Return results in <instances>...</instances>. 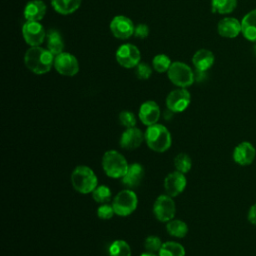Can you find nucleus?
Returning a JSON list of instances; mask_svg holds the SVG:
<instances>
[{"instance_id": "nucleus-1", "label": "nucleus", "mask_w": 256, "mask_h": 256, "mask_svg": "<svg viewBox=\"0 0 256 256\" xmlns=\"http://www.w3.org/2000/svg\"><path fill=\"white\" fill-rule=\"evenodd\" d=\"M54 55L45 48L40 46L30 47L24 55L26 67L37 75L48 73L54 66Z\"/></svg>"}, {"instance_id": "nucleus-2", "label": "nucleus", "mask_w": 256, "mask_h": 256, "mask_svg": "<svg viewBox=\"0 0 256 256\" xmlns=\"http://www.w3.org/2000/svg\"><path fill=\"white\" fill-rule=\"evenodd\" d=\"M144 135L147 146L155 152H165L171 146V134L162 124L156 123L148 126Z\"/></svg>"}, {"instance_id": "nucleus-3", "label": "nucleus", "mask_w": 256, "mask_h": 256, "mask_svg": "<svg viewBox=\"0 0 256 256\" xmlns=\"http://www.w3.org/2000/svg\"><path fill=\"white\" fill-rule=\"evenodd\" d=\"M71 184L79 193L88 194L98 186V179L90 167L79 165L71 174Z\"/></svg>"}, {"instance_id": "nucleus-4", "label": "nucleus", "mask_w": 256, "mask_h": 256, "mask_svg": "<svg viewBox=\"0 0 256 256\" xmlns=\"http://www.w3.org/2000/svg\"><path fill=\"white\" fill-rule=\"evenodd\" d=\"M129 165L125 157L116 150L106 151L102 157V168L111 178H122Z\"/></svg>"}, {"instance_id": "nucleus-5", "label": "nucleus", "mask_w": 256, "mask_h": 256, "mask_svg": "<svg viewBox=\"0 0 256 256\" xmlns=\"http://www.w3.org/2000/svg\"><path fill=\"white\" fill-rule=\"evenodd\" d=\"M167 75L169 80L180 88H186L192 85L195 80V74L190 66L180 61L172 62L169 70L167 71Z\"/></svg>"}, {"instance_id": "nucleus-6", "label": "nucleus", "mask_w": 256, "mask_h": 256, "mask_svg": "<svg viewBox=\"0 0 256 256\" xmlns=\"http://www.w3.org/2000/svg\"><path fill=\"white\" fill-rule=\"evenodd\" d=\"M138 205V198L134 191L124 189L120 191L113 199L112 206L118 216H128L132 214Z\"/></svg>"}, {"instance_id": "nucleus-7", "label": "nucleus", "mask_w": 256, "mask_h": 256, "mask_svg": "<svg viewBox=\"0 0 256 256\" xmlns=\"http://www.w3.org/2000/svg\"><path fill=\"white\" fill-rule=\"evenodd\" d=\"M116 61L124 68H135L141 59V54L137 46L131 43H125L118 47L116 54Z\"/></svg>"}, {"instance_id": "nucleus-8", "label": "nucleus", "mask_w": 256, "mask_h": 256, "mask_svg": "<svg viewBox=\"0 0 256 256\" xmlns=\"http://www.w3.org/2000/svg\"><path fill=\"white\" fill-rule=\"evenodd\" d=\"M176 206L171 196L167 194L160 195L153 204V213L157 220L161 222H169L175 216Z\"/></svg>"}, {"instance_id": "nucleus-9", "label": "nucleus", "mask_w": 256, "mask_h": 256, "mask_svg": "<svg viewBox=\"0 0 256 256\" xmlns=\"http://www.w3.org/2000/svg\"><path fill=\"white\" fill-rule=\"evenodd\" d=\"M44 27L36 21H26L22 26V36L30 47L40 46L46 39Z\"/></svg>"}, {"instance_id": "nucleus-10", "label": "nucleus", "mask_w": 256, "mask_h": 256, "mask_svg": "<svg viewBox=\"0 0 256 256\" xmlns=\"http://www.w3.org/2000/svg\"><path fill=\"white\" fill-rule=\"evenodd\" d=\"M55 70L63 76H74L79 71V63L77 58L68 52H62L54 57Z\"/></svg>"}, {"instance_id": "nucleus-11", "label": "nucleus", "mask_w": 256, "mask_h": 256, "mask_svg": "<svg viewBox=\"0 0 256 256\" xmlns=\"http://www.w3.org/2000/svg\"><path fill=\"white\" fill-rule=\"evenodd\" d=\"M191 96L186 88H179L171 91L166 98L167 109L174 113L184 111L190 104Z\"/></svg>"}, {"instance_id": "nucleus-12", "label": "nucleus", "mask_w": 256, "mask_h": 256, "mask_svg": "<svg viewBox=\"0 0 256 256\" xmlns=\"http://www.w3.org/2000/svg\"><path fill=\"white\" fill-rule=\"evenodd\" d=\"M135 25L132 20L124 15L115 16L110 22V31L118 39H128L134 35Z\"/></svg>"}, {"instance_id": "nucleus-13", "label": "nucleus", "mask_w": 256, "mask_h": 256, "mask_svg": "<svg viewBox=\"0 0 256 256\" xmlns=\"http://www.w3.org/2000/svg\"><path fill=\"white\" fill-rule=\"evenodd\" d=\"M187 180L184 173L179 171H174L168 174L164 180V188L167 195L171 197H176L182 193L186 187Z\"/></svg>"}, {"instance_id": "nucleus-14", "label": "nucleus", "mask_w": 256, "mask_h": 256, "mask_svg": "<svg viewBox=\"0 0 256 256\" xmlns=\"http://www.w3.org/2000/svg\"><path fill=\"white\" fill-rule=\"evenodd\" d=\"M256 156L255 147L248 141H243L235 146L233 150V160L235 163L241 166H247L252 164Z\"/></svg>"}, {"instance_id": "nucleus-15", "label": "nucleus", "mask_w": 256, "mask_h": 256, "mask_svg": "<svg viewBox=\"0 0 256 256\" xmlns=\"http://www.w3.org/2000/svg\"><path fill=\"white\" fill-rule=\"evenodd\" d=\"M138 116L144 125L151 126L158 122L160 118V108L155 101H146L141 104Z\"/></svg>"}, {"instance_id": "nucleus-16", "label": "nucleus", "mask_w": 256, "mask_h": 256, "mask_svg": "<svg viewBox=\"0 0 256 256\" xmlns=\"http://www.w3.org/2000/svg\"><path fill=\"white\" fill-rule=\"evenodd\" d=\"M143 140H145V135L137 127L126 128L120 138V146L126 150H134L138 148Z\"/></svg>"}, {"instance_id": "nucleus-17", "label": "nucleus", "mask_w": 256, "mask_h": 256, "mask_svg": "<svg viewBox=\"0 0 256 256\" xmlns=\"http://www.w3.org/2000/svg\"><path fill=\"white\" fill-rule=\"evenodd\" d=\"M241 22L233 17H225L218 22V34L225 38H235L241 33Z\"/></svg>"}, {"instance_id": "nucleus-18", "label": "nucleus", "mask_w": 256, "mask_h": 256, "mask_svg": "<svg viewBox=\"0 0 256 256\" xmlns=\"http://www.w3.org/2000/svg\"><path fill=\"white\" fill-rule=\"evenodd\" d=\"M46 5L42 0H31L24 7V18L26 21H36L42 20L46 14Z\"/></svg>"}, {"instance_id": "nucleus-19", "label": "nucleus", "mask_w": 256, "mask_h": 256, "mask_svg": "<svg viewBox=\"0 0 256 256\" xmlns=\"http://www.w3.org/2000/svg\"><path fill=\"white\" fill-rule=\"evenodd\" d=\"M144 177V168L140 163H132L129 165L127 172L122 177V183L129 187H137Z\"/></svg>"}, {"instance_id": "nucleus-20", "label": "nucleus", "mask_w": 256, "mask_h": 256, "mask_svg": "<svg viewBox=\"0 0 256 256\" xmlns=\"http://www.w3.org/2000/svg\"><path fill=\"white\" fill-rule=\"evenodd\" d=\"M214 54L208 49H199L192 57V63L196 70L207 71L214 64Z\"/></svg>"}, {"instance_id": "nucleus-21", "label": "nucleus", "mask_w": 256, "mask_h": 256, "mask_svg": "<svg viewBox=\"0 0 256 256\" xmlns=\"http://www.w3.org/2000/svg\"><path fill=\"white\" fill-rule=\"evenodd\" d=\"M241 27L243 36L247 40L256 43V9L251 10L243 17Z\"/></svg>"}, {"instance_id": "nucleus-22", "label": "nucleus", "mask_w": 256, "mask_h": 256, "mask_svg": "<svg viewBox=\"0 0 256 256\" xmlns=\"http://www.w3.org/2000/svg\"><path fill=\"white\" fill-rule=\"evenodd\" d=\"M82 0H51L53 9L62 15H69L78 10Z\"/></svg>"}, {"instance_id": "nucleus-23", "label": "nucleus", "mask_w": 256, "mask_h": 256, "mask_svg": "<svg viewBox=\"0 0 256 256\" xmlns=\"http://www.w3.org/2000/svg\"><path fill=\"white\" fill-rule=\"evenodd\" d=\"M47 48L54 56L63 52L64 49V42L62 39L61 34L57 30H49L47 35Z\"/></svg>"}, {"instance_id": "nucleus-24", "label": "nucleus", "mask_w": 256, "mask_h": 256, "mask_svg": "<svg viewBox=\"0 0 256 256\" xmlns=\"http://www.w3.org/2000/svg\"><path fill=\"white\" fill-rule=\"evenodd\" d=\"M166 229L171 236L176 238H183L186 236L188 232L187 224L179 219H172L169 222H167Z\"/></svg>"}, {"instance_id": "nucleus-25", "label": "nucleus", "mask_w": 256, "mask_h": 256, "mask_svg": "<svg viewBox=\"0 0 256 256\" xmlns=\"http://www.w3.org/2000/svg\"><path fill=\"white\" fill-rule=\"evenodd\" d=\"M159 256H185V249L178 242L167 241L162 244Z\"/></svg>"}, {"instance_id": "nucleus-26", "label": "nucleus", "mask_w": 256, "mask_h": 256, "mask_svg": "<svg viewBox=\"0 0 256 256\" xmlns=\"http://www.w3.org/2000/svg\"><path fill=\"white\" fill-rule=\"evenodd\" d=\"M237 0H211V8L213 13L229 14L235 10Z\"/></svg>"}, {"instance_id": "nucleus-27", "label": "nucleus", "mask_w": 256, "mask_h": 256, "mask_svg": "<svg viewBox=\"0 0 256 256\" xmlns=\"http://www.w3.org/2000/svg\"><path fill=\"white\" fill-rule=\"evenodd\" d=\"M109 256H131V247L124 240H115L109 246Z\"/></svg>"}, {"instance_id": "nucleus-28", "label": "nucleus", "mask_w": 256, "mask_h": 256, "mask_svg": "<svg viewBox=\"0 0 256 256\" xmlns=\"http://www.w3.org/2000/svg\"><path fill=\"white\" fill-rule=\"evenodd\" d=\"M171 64H172V62L166 54H157L156 56H154V58L152 60L153 69L158 73L167 72L169 70Z\"/></svg>"}, {"instance_id": "nucleus-29", "label": "nucleus", "mask_w": 256, "mask_h": 256, "mask_svg": "<svg viewBox=\"0 0 256 256\" xmlns=\"http://www.w3.org/2000/svg\"><path fill=\"white\" fill-rule=\"evenodd\" d=\"M174 166L177 171L186 174L190 171L192 167V160L190 156L186 153H179L174 158Z\"/></svg>"}, {"instance_id": "nucleus-30", "label": "nucleus", "mask_w": 256, "mask_h": 256, "mask_svg": "<svg viewBox=\"0 0 256 256\" xmlns=\"http://www.w3.org/2000/svg\"><path fill=\"white\" fill-rule=\"evenodd\" d=\"M92 197L96 202L101 203V204H105L111 199V190L106 185L97 186L92 191Z\"/></svg>"}, {"instance_id": "nucleus-31", "label": "nucleus", "mask_w": 256, "mask_h": 256, "mask_svg": "<svg viewBox=\"0 0 256 256\" xmlns=\"http://www.w3.org/2000/svg\"><path fill=\"white\" fill-rule=\"evenodd\" d=\"M162 244L163 243L158 236L150 235L144 241V248L147 252L155 253V252H159Z\"/></svg>"}, {"instance_id": "nucleus-32", "label": "nucleus", "mask_w": 256, "mask_h": 256, "mask_svg": "<svg viewBox=\"0 0 256 256\" xmlns=\"http://www.w3.org/2000/svg\"><path fill=\"white\" fill-rule=\"evenodd\" d=\"M152 74V67L145 62H140L135 67V75L140 80H147Z\"/></svg>"}, {"instance_id": "nucleus-33", "label": "nucleus", "mask_w": 256, "mask_h": 256, "mask_svg": "<svg viewBox=\"0 0 256 256\" xmlns=\"http://www.w3.org/2000/svg\"><path fill=\"white\" fill-rule=\"evenodd\" d=\"M119 120H120L121 124L126 128L135 127V125H136V117H135L134 113L131 111H127V110L122 111L119 114Z\"/></svg>"}, {"instance_id": "nucleus-34", "label": "nucleus", "mask_w": 256, "mask_h": 256, "mask_svg": "<svg viewBox=\"0 0 256 256\" xmlns=\"http://www.w3.org/2000/svg\"><path fill=\"white\" fill-rule=\"evenodd\" d=\"M115 214L114 212V209H113V206L112 205H109L107 203L105 204H102L101 206L98 207L97 209V215L100 219H103V220H108L110 218H112V216Z\"/></svg>"}, {"instance_id": "nucleus-35", "label": "nucleus", "mask_w": 256, "mask_h": 256, "mask_svg": "<svg viewBox=\"0 0 256 256\" xmlns=\"http://www.w3.org/2000/svg\"><path fill=\"white\" fill-rule=\"evenodd\" d=\"M149 35V27L144 23H139L137 26H135L134 30V36L139 39H144Z\"/></svg>"}, {"instance_id": "nucleus-36", "label": "nucleus", "mask_w": 256, "mask_h": 256, "mask_svg": "<svg viewBox=\"0 0 256 256\" xmlns=\"http://www.w3.org/2000/svg\"><path fill=\"white\" fill-rule=\"evenodd\" d=\"M247 218H248V221H249L251 224L256 225V203L253 204V205L249 208Z\"/></svg>"}, {"instance_id": "nucleus-37", "label": "nucleus", "mask_w": 256, "mask_h": 256, "mask_svg": "<svg viewBox=\"0 0 256 256\" xmlns=\"http://www.w3.org/2000/svg\"><path fill=\"white\" fill-rule=\"evenodd\" d=\"M140 256H156L155 253H151V252H144L142 253Z\"/></svg>"}, {"instance_id": "nucleus-38", "label": "nucleus", "mask_w": 256, "mask_h": 256, "mask_svg": "<svg viewBox=\"0 0 256 256\" xmlns=\"http://www.w3.org/2000/svg\"><path fill=\"white\" fill-rule=\"evenodd\" d=\"M254 53H255V55H256V44L254 45Z\"/></svg>"}]
</instances>
